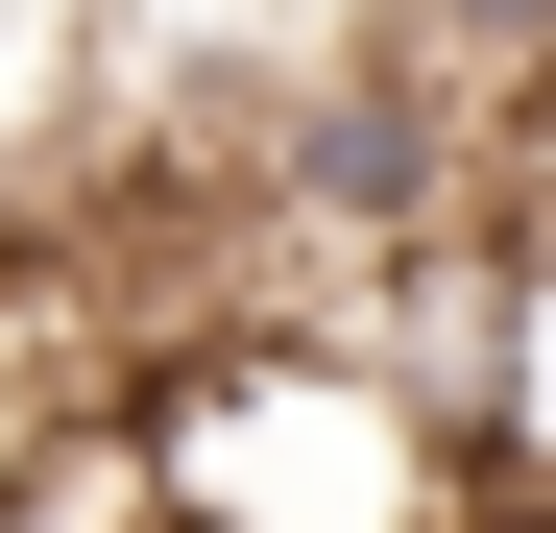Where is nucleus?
Instances as JSON below:
<instances>
[{"label": "nucleus", "mask_w": 556, "mask_h": 533, "mask_svg": "<svg viewBox=\"0 0 556 533\" xmlns=\"http://www.w3.org/2000/svg\"><path fill=\"white\" fill-rule=\"evenodd\" d=\"M122 461H146V533H484L459 436L388 412V388H363L339 339H291V315H194V339H146Z\"/></svg>", "instance_id": "obj_1"}]
</instances>
